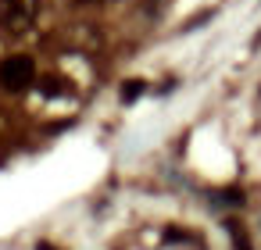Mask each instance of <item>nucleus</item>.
Listing matches in <instances>:
<instances>
[{
	"label": "nucleus",
	"instance_id": "nucleus-4",
	"mask_svg": "<svg viewBox=\"0 0 261 250\" xmlns=\"http://www.w3.org/2000/svg\"><path fill=\"white\" fill-rule=\"evenodd\" d=\"M40 90H43V97H58V93H65L68 86H65V79H54V75H47V79H40Z\"/></svg>",
	"mask_w": 261,
	"mask_h": 250
},
{
	"label": "nucleus",
	"instance_id": "nucleus-2",
	"mask_svg": "<svg viewBox=\"0 0 261 250\" xmlns=\"http://www.w3.org/2000/svg\"><path fill=\"white\" fill-rule=\"evenodd\" d=\"M33 15H36V0H4L0 4V22L11 36L25 33L33 25Z\"/></svg>",
	"mask_w": 261,
	"mask_h": 250
},
{
	"label": "nucleus",
	"instance_id": "nucleus-3",
	"mask_svg": "<svg viewBox=\"0 0 261 250\" xmlns=\"http://www.w3.org/2000/svg\"><path fill=\"white\" fill-rule=\"evenodd\" d=\"M143 90H147V82H143V79H125V86H122V100H125V104H133L136 97H143Z\"/></svg>",
	"mask_w": 261,
	"mask_h": 250
},
{
	"label": "nucleus",
	"instance_id": "nucleus-6",
	"mask_svg": "<svg viewBox=\"0 0 261 250\" xmlns=\"http://www.w3.org/2000/svg\"><path fill=\"white\" fill-rule=\"evenodd\" d=\"M222 197H225V200H229V204H240V200H243V197H240V189H225V193H222Z\"/></svg>",
	"mask_w": 261,
	"mask_h": 250
},
{
	"label": "nucleus",
	"instance_id": "nucleus-5",
	"mask_svg": "<svg viewBox=\"0 0 261 250\" xmlns=\"http://www.w3.org/2000/svg\"><path fill=\"white\" fill-rule=\"evenodd\" d=\"M225 229H229V236H232V243H236V250H250V243H247V236H243V229H240V221H225Z\"/></svg>",
	"mask_w": 261,
	"mask_h": 250
},
{
	"label": "nucleus",
	"instance_id": "nucleus-7",
	"mask_svg": "<svg viewBox=\"0 0 261 250\" xmlns=\"http://www.w3.org/2000/svg\"><path fill=\"white\" fill-rule=\"evenodd\" d=\"M36 250H58V246H50V243H36Z\"/></svg>",
	"mask_w": 261,
	"mask_h": 250
},
{
	"label": "nucleus",
	"instance_id": "nucleus-1",
	"mask_svg": "<svg viewBox=\"0 0 261 250\" xmlns=\"http://www.w3.org/2000/svg\"><path fill=\"white\" fill-rule=\"evenodd\" d=\"M33 79H36V61L29 54H11L4 65H0V86L8 93H22Z\"/></svg>",
	"mask_w": 261,
	"mask_h": 250
}]
</instances>
